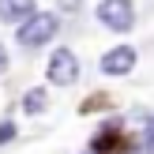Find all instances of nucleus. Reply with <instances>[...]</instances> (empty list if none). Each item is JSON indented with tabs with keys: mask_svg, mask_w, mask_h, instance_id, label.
Here are the masks:
<instances>
[{
	"mask_svg": "<svg viewBox=\"0 0 154 154\" xmlns=\"http://www.w3.org/2000/svg\"><path fill=\"white\" fill-rule=\"evenodd\" d=\"M57 30H60V19H57L53 11H34L19 30H15V38H19L23 49H38V45L53 42V38H57Z\"/></svg>",
	"mask_w": 154,
	"mask_h": 154,
	"instance_id": "1",
	"label": "nucleus"
},
{
	"mask_svg": "<svg viewBox=\"0 0 154 154\" xmlns=\"http://www.w3.org/2000/svg\"><path fill=\"white\" fill-rule=\"evenodd\" d=\"M98 23L109 26L113 34H128L135 26V4L132 0H102L98 4Z\"/></svg>",
	"mask_w": 154,
	"mask_h": 154,
	"instance_id": "2",
	"label": "nucleus"
},
{
	"mask_svg": "<svg viewBox=\"0 0 154 154\" xmlns=\"http://www.w3.org/2000/svg\"><path fill=\"white\" fill-rule=\"evenodd\" d=\"M45 79L53 83V87H72L75 79H79V57H75L72 49H53L49 64H45Z\"/></svg>",
	"mask_w": 154,
	"mask_h": 154,
	"instance_id": "3",
	"label": "nucleus"
},
{
	"mask_svg": "<svg viewBox=\"0 0 154 154\" xmlns=\"http://www.w3.org/2000/svg\"><path fill=\"white\" fill-rule=\"evenodd\" d=\"M135 60H139V57H135L132 45H113L109 53H102V64H98V68H102V75L120 79V75H128V72L135 68Z\"/></svg>",
	"mask_w": 154,
	"mask_h": 154,
	"instance_id": "4",
	"label": "nucleus"
},
{
	"mask_svg": "<svg viewBox=\"0 0 154 154\" xmlns=\"http://www.w3.org/2000/svg\"><path fill=\"white\" fill-rule=\"evenodd\" d=\"M34 11H38L34 0H0V23H8V26H23Z\"/></svg>",
	"mask_w": 154,
	"mask_h": 154,
	"instance_id": "5",
	"label": "nucleus"
},
{
	"mask_svg": "<svg viewBox=\"0 0 154 154\" xmlns=\"http://www.w3.org/2000/svg\"><path fill=\"white\" fill-rule=\"evenodd\" d=\"M117 147H120V128L117 124L98 128V135L90 139V154H109V150H117Z\"/></svg>",
	"mask_w": 154,
	"mask_h": 154,
	"instance_id": "6",
	"label": "nucleus"
},
{
	"mask_svg": "<svg viewBox=\"0 0 154 154\" xmlns=\"http://www.w3.org/2000/svg\"><path fill=\"white\" fill-rule=\"evenodd\" d=\"M45 105H49V90L45 87H30L26 94H23V113H30V117H38Z\"/></svg>",
	"mask_w": 154,
	"mask_h": 154,
	"instance_id": "7",
	"label": "nucleus"
},
{
	"mask_svg": "<svg viewBox=\"0 0 154 154\" xmlns=\"http://www.w3.org/2000/svg\"><path fill=\"white\" fill-rule=\"evenodd\" d=\"M15 132H19V128H15V120H11V117L0 120V147H4V143H11V139H15Z\"/></svg>",
	"mask_w": 154,
	"mask_h": 154,
	"instance_id": "8",
	"label": "nucleus"
},
{
	"mask_svg": "<svg viewBox=\"0 0 154 154\" xmlns=\"http://www.w3.org/2000/svg\"><path fill=\"white\" fill-rule=\"evenodd\" d=\"M105 105H109V98H105V94H94V98H87V102H83V113H94V109H105Z\"/></svg>",
	"mask_w": 154,
	"mask_h": 154,
	"instance_id": "9",
	"label": "nucleus"
},
{
	"mask_svg": "<svg viewBox=\"0 0 154 154\" xmlns=\"http://www.w3.org/2000/svg\"><path fill=\"white\" fill-rule=\"evenodd\" d=\"M57 4H60V11H75V8H79L83 0H57Z\"/></svg>",
	"mask_w": 154,
	"mask_h": 154,
	"instance_id": "10",
	"label": "nucleus"
},
{
	"mask_svg": "<svg viewBox=\"0 0 154 154\" xmlns=\"http://www.w3.org/2000/svg\"><path fill=\"white\" fill-rule=\"evenodd\" d=\"M0 72H8V49L0 45Z\"/></svg>",
	"mask_w": 154,
	"mask_h": 154,
	"instance_id": "11",
	"label": "nucleus"
},
{
	"mask_svg": "<svg viewBox=\"0 0 154 154\" xmlns=\"http://www.w3.org/2000/svg\"><path fill=\"white\" fill-rule=\"evenodd\" d=\"M87 154H90V150H87Z\"/></svg>",
	"mask_w": 154,
	"mask_h": 154,
	"instance_id": "12",
	"label": "nucleus"
}]
</instances>
